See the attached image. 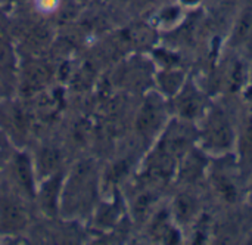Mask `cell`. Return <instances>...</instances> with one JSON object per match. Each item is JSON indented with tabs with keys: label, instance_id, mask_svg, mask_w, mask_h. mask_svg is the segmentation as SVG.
<instances>
[{
	"label": "cell",
	"instance_id": "2",
	"mask_svg": "<svg viewBox=\"0 0 252 245\" xmlns=\"http://www.w3.org/2000/svg\"><path fill=\"white\" fill-rule=\"evenodd\" d=\"M252 33V7L244 9L241 18L236 22L233 33V44H241L250 38Z\"/></svg>",
	"mask_w": 252,
	"mask_h": 245
},
{
	"label": "cell",
	"instance_id": "8",
	"mask_svg": "<svg viewBox=\"0 0 252 245\" xmlns=\"http://www.w3.org/2000/svg\"><path fill=\"white\" fill-rule=\"evenodd\" d=\"M245 143L247 146L252 151V120L250 121V124L247 126V132H245Z\"/></svg>",
	"mask_w": 252,
	"mask_h": 245
},
{
	"label": "cell",
	"instance_id": "4",
	"mask_svg": "<svg viewBox=\"0 0 252 245\" xmlns=\"http://www.w3.org/2000/svg\"><path fill=\"white\" fill-rule=\"evenodd\" d=\"M198 109H199V99H198V96L193 92H189L188 95H185L180 99V111H182V115L192 118V117L196 115Z\"/></svg>",
	"mask_w": 252,
	"mask_h": 245
},
{
	"label": "cell",
	"instance_id": "5",
	"mask_svg": "<svg viewBox=\"0 0 252 245\" xmlns=\"http://www.w3.org/2000/svg\"><path fill=\"white\" fill-rule=\"evenodd\" d=\"M217 189H219L220 195L227 203H233L236 200V189H235L233 183L229 182L226 177H219V180H217Z\"/></svg>",
	"mask_w": 252,
	"mask_h": 245
},
{
	"label": "cell",
	"instance_id": "7",
	"mask_svg": "<svg viewBox=\"0 0 252 245\" xmlns=\"http://www.w3.org/2000/svg\"><path fill=\"white\" fill-rule=\"evenodd\" d=\"M58 6V0H37V7L43 12H52Z\"/></svg>",
	"mask_w": 252,
	"mask_h": 245
},
{
	"label": "cell",
	"instance_id": "3",
	"mask_svg": "<svg viewBox=\"0 0 252 245\" xmlns=\"http://www.w3.org/2000/svg\"><path fill=\"white\" fill-rule=\"evenodd\" d=\"M195 209H196L195 200L189 195H180L176 200V214L182 222H188L189 219H192Z\"/></svg>",
	"mask_w": 252,
	"mask_h": 245
},
{
	"label": "cell",
	"instance_id": "1",
	"mask_svg": "<svg viewBox=\"0 0 252 245\" xmlns=\"http://www.w3.org/2000/svg\"><path fill=\"white\" fill-rule=\"evenodd\" d=\"M210 145L216 148H227L232 142V129L224 118H216L208 129Z\"/></svg>",
	"mask_w": 252,
	"mask_h": 245
},
{
	"label": "cell",
	"instance_id": "6",
	"mask_svg": "<svg viewBox=\"0 0 252 245\" xmlns=\"http://www.w3.org/2000/svg\"><path fill=\"white\" fill-rule=\"evenodd\" d=\"M154 106H148V109H145V112H143V115H142V118H140V123H142V126L145 127V129H149V127H152L155 123H157V112H155V109H152Z\"/></svg>",
	"mask_w": 252,
	"mask_h": 245
}]
</instances>
